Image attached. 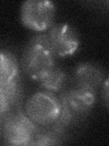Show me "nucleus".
<instances>
[{"label": "nucleus", "instance_id": "1", "mask_svg": "<svg viewBox=\"0 0 109 146\" xmlns=\"http://www.w3.org/2000/svg\"><path fill=\"white\" fill-rule=\"evenodd\" d=\"M95 93L97 92L76 87L61 91L58 96L61 104V112L53 125L65 131L73 123L86 117L95 103Z\"/></svg>", "mask_w": 109, "mask_h": 146}, {"label": "nucleus", "instance_id": "2", "mask_svg": "<svg viewBox=\"0 0 109 146\" xmlns=\"http://www.w3.org/2000/svg\"><path fill=\"white\" fill-rule=\"evenodd\" d=\"M56 57L47 35H35L28 40L23 51L22 70L31 79L36 80L56 66Z\"/></svg>", "mask_w": 109, "mask_h": 146}, {"label": "nucleus", "instance_id": "3", "mask_svg": "<svg viewBox=\"0 0 109 146\" xmlns=\"http://www.w3.org/2000/svg\"><path fill=\"white\" fill-rule=\"evenodd\" d=\"M1 129L4 140L11 145H31L38 126L26 112L16 110L1 116Z\"/></svg>", "mask_w": 109, "mask_h": 146}, {"label": "nucleus", "instance_id": "4", "mask_svg": "<svg viewBox=\"0 0 109 146\" xmlns=\"http://www.w3.org/2000/svg\"><path fill=\"white\" fill-rule=\"evenodd\" d=\"M26 114L39 127L49 126L57 120L61 112V104L54 93L47 90L35 92L27 100Z\"/></svg>", "mask_w": 109, "mask_h": 146}, {"label": "nucleus", "instance_id": "5", "mask_svg": "<svg viewBox=\"0 0 109 146\" xmlns=\"http://www.w3.org/2000/svg\"><path fill=\"white\" fill-rule=\"evenodd\" d=\"M56 7L48 0H27L20 8V19L27 29L44 31L52 27Z\"/></svg>", "mask_w": 109, "mask_h": 146}, {"label": "nucleus", "instance_id": "6", "mask_svg": "<svg viewBox=\"0 0 109 146\" xmlns=\"http://www.w3.org/2000/svg\"><path fill=\"white\" fill-rule=\"evenodd\" d=\"M47 35L56 57L71 56L79 48L80 40L78 33L74 27L66 23L52 25Z\"/></svg>", "mask_w": 109, "mask_h": 146}, {"label": "nucleus", "instance_id": "7", "mask_svg": "<svg viewBox=\"0 0 109 146\" xmlns=\"http://www.w3.org/2000/svg\"><path fill=\"white\" fill-rule=\"evenodd\" d=\"M76 88L97 92L104 84V73L99 66L91 62H82L74 71Z\"/></svg>", "mask_w": 109, "mask_h": 146}, {"label": "nucleus", "instance_id": "8", "mask_svg": "<svg viewBox=\"0 0 109 146\" xmlns=\"http://www.w3.org/2000/svg\"><path fill=\"white\" fill-rule=\"evenodd\" d=\"M23 100V88L20 78L7 82L0 83V114L5 115L16 110H19Z\"/></svg>", "mask_w": 109, "mask_h": 146}, {"label": "nucleus", "instance_id": "9", "mask_svg": "<svg viewBox=\"0 0 109 146\" xmlns=\"http://www.w3.org/2000/svg\"><path fill=\"white\" fill-rule=\"evenodd\" d=\"M35 81L45 90L52 93H60L66 90L67 76L60 67L56 65Z\"/></svg>", "mask_w": 109, "mask_h": 146}, {"label": "nucleus", "instance_id": "10", "mask_svg": "<svg viewBox=\"0 0 109 146\" xmlns=\"http://www.w3.org/2000/svg\"><path fill=\"white\" fill-rule=\"evenodd\" d=\"M19 72V64L16 56L3 49L0 58V83H7L20 78Z\"/></svg>", "mask_w": 109, "mask_h": 146}, {"label": "nucleus", "instance_id": "11", "mask_svg": "<svg viewBox=\"0 0 109 146\" xmlns=\"http://www.w3.org/2000/svg\"><path fill=\"white\" fill-rule=\"evenodd\" d=\"M65 138V131L57 129L53 124L39 127L31 145H56L60 144Z\"/></svg>", "mask_w": 109, "mask_h": 146}, {"label": "nucleus", "instance_id": "12", "mask_svg": "<svg viewBox=\"0 0 109 146\" xmlns=\"http://www.w3.org/2000/svg\"><path fill=\"white\" fill-rule=\"evenodd\" d=\"M102 98L104 105L109 110V78L104 81L102 86Z\"/></svg>", "mask_w": 109, "mask_h": 146}]
</instances>
